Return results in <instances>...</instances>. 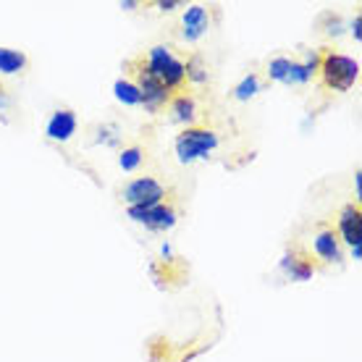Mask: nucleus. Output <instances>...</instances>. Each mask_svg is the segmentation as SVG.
I'll return each mask as SVG.
<instances>
[{
    "label": "nucleus",
    "instance_id": "obj_19",
    "mask_svg": "<svg viewBox=\"0 0 362 362\" xmlns=\"http://www.w3.org/2000/svg\"><path fill=\"white\" fill-rule=\"evenodd\" d=\"M289 66H291V58H286V55H279V58H271L268 61V79L271 82H286V76H289Z\"/></svg>",
    "mask_w": 362,
    "mask_h": 362
},
{
    "label": "nucleus",
    "instance_id": "obj_20",
    "mask_svg": "<svg viewBox=\"0 0 362 362\" xmlns=\"http://www.w3.org/2000/svg\"><path fill=\"white\" fill-rule=\"evenodd\" d=\"M98 142H103V145H108V147H116L118 145V127H113V124H103V127L98 129Z\"/></svg>",
    "mask_w": 362,
    "mask_h": 362
},
{
    "label": "nucleus",
    "instance_id": "obj_9",
    "mask_svg": "<svg viewBox=\"0 0 362 362\" xmlns=\"http://www.w3.org/2000/svg\"><path fill=\"white\" fill-rule=\"evenodd\" d=\"M313 252L320 257L323 263H344V250H341V239L336 234V228L331 223H320L313 236Z\"/></svg>",
    "mask_w": 362,
    "mask_h": 362
},
{
    "label": "nucleus",
    "instance_id": "obj_8",
    "mask_svg": "<svg viewBox=\"0 0 362 362\" xmlns=\"http://www.w3.org/2000/svg\"><path fill=\"white\" fill-rule=\"evenodd\" d=\"M279 268L286 279L302 284V281H310L320 271V260H315L305 247H289V250L284 252V257H281Z\"/></svg>",
    "mask_w": 362,
    "mask_h": 362
},
{
    "label": "nucleus",
    "instance_id": "obj_6",
    "mask_svg": "<svg viewBox=\"0 0 362 362\" xmlns=\"http://www.w3.org/2000/svg\"><path fill=\"white\" fill-rule=\"evenodd\" d=\"M121 197H124L129 208H147V205H158V202L173 197V192L165 189L163 184L153 179V176H139V179L129 181L124 187Z\"/></svg>",
    "mask_w": 362,
    "mask_h": 362
},
{
    "label": "nucleus",
    "instance_id": "obj_12",
    "mask_svg": "<svg viewBox=\"0 0 362 362\" xmlns=\"http://www.w3.org/2000/svg\"><path fill=\"white\" fill-rule=\"evenodd\" d=\"M317 69H320V50H305V58L302 61H294L291 58L289 66V76H286V87H302L308 84L310 79L317 76Z\"/></svg>",
    "mask_w": 362,
    "mask_h": 362
},
{
    "label": "nucleus",
    "instance_id": "obj_18",
    "mask_svg": "<svg viewBox=\"0 0 362 362\" xmlns=\"http://www.w3.org/2000/svg\"><path fill=\"white\" fill-rule=\"evenodd\" d=\"M142 158H145V150L142 147H124L121 150V155H118V165L124 168V171H136L139 165H142Z\"/></svg>",
    "mask_w": 362,
    "mask_h": 362
},
{
    "label": "nucleus",
    "instance_id": "obj_5",
    "mask_svg": "<svg viewBox=\"0 0 362 362\" xmlns=\"http://www.w3.org/2000/svg\"><path fill=\"white\" fill-rule=\"evenodd\" d=\"M127 216L150 231H171L179 221V210L173 205V197H168L158 205H147V208H127Z\"/></svg>",
    "mask_w": 362,
    "mask_h": 362
},
{
    "label": "nucleus",
    "instance_id": "obj_25",
    "mask_svg": "<svg viewBox=\"0 0 362 362\" xmlns=\"http://www.w3.org/2000/svg\"><path fill=\"white\" fill-rule=\"evenodd\" d=\"M118 6H121L124 11H134V8H139V3H136V0H121Z\"/></svg>",
    "mask_w": 362,
    "mask_h": 362
},
{
    "label": "nucleus",
    "instance_id": "obj_14",
    "mask_svg": "<svg viewBox=\"0 0 362 362\" xmlns=\"http://www.w3.org/2000/svg\"><path fill=\"white\" fill-rule=\"evenodd\" d=\"M184 74H187V84H205L210 79V71H208V61H205V55L202 53H189L187 55V61H184Z\"/></svg>",
    "mask_w": 362,
    "mask_h": 362
},
{
    "label": "nucleus",
    "instance_id": "obj_11",
    "mask_svg": "<svg viewBox=\"0 0 362 362\" xmlns=\"http://www.w3.org/2000/svg\"><path fill=\"white\" fill-rule=\"evenodd\" d=\"M210 29V11L205 6H189L181 16V37L187 42H197L208 35Z\"/></svg>",
    "mask_w": 362,
    "mask_h": 362
},
{
    "label": "nucleus",
    "instance_id": "obj_10",
    "mask_svg": "<svg viewBox=\"0 0 362 362\" xmlns=\"http://www.w3.org/2000/svg\"><path fill=\"white\" fill-rule=\"evenodd\" d=\"M168 113H171V121L173 124H181L184 129L189 127H197V118H199V105H197V98L192 95V92H176L168 103Z\"/></svg>",
    "mask_w": 362,
    "mask_h": 362
},
{
    "label": "nucleus",
    "instance_id": "obj_24",
    "mask_svg": "<svg viewBox=\"0 0 362 362\" xmlns=\"http://www.w3.org/2000/svg\"><path fill=\"white\" fill-rule=\"evenodd\" d=\"M11 105V98H8V92H6V87L0 84V110H6Z\"/></svg>",
    "mask_w": 362,
    "mask_h": 362
},
{
    "label": "nucleus",
    "instance_id": "obj_2",
    "mask_svg": "<svg viewBox=\"0 0 362 362\" xmlns=\"http://www.w3.org/2000/svg\"><path fill=\"white\" fill-rule=\"evenodd\" d=\"M142 61H145L147 71L153 74L158 82L163 84L165 90L176 95V92H184L187 90V74H184V61H181L179 55L173 53V47L168 45H155L150 47L145 55H142Z\"/></svg>",
    "mask_w": 362,
    "mask_h": 362
},
{
    "label": "nucleus",
    "instance_id": "obj_7",
    "mask_svg": "<svg viewBox=\"0 0 362 362\" xmlns=\"http://www.w3.org/2000/svg\"><path fill=\"white\" fill-rule=\"evenodd\" d=\"M336 234L341 245L352 250L354 260H362V208L357 202H346L336 218Z\"/></svg>",
    "mask_w": 362,
    "mask_h": 362
},
{
    "label": "nucleus",
    "instance_id": "obj_23",
    "mask_svg": "<svg viewBox=\"0 0 362 362\" xmlns=\"http://www.w3.org/2000/svg\"><path fill=\"white\" fill-rule=\"evenodd\" d=\"M352 35H354V40H357V42L362 40V16H360V13H357V16H354V21H352Z\"/></svg>",
    "mask_w": 362,
    "mask_h": 362
},
{
    "label": "nucleus",
    "instance_id": "obj_17",
    "mask_svg": "<svg viewBox=\"0 0 362 362\" xmlns=\"http://www.w3.org/2000/svg\"><path fill=\"white\" fill-rule=\"evenodd\" d=\"M263 90V82H260V76L257 74H247L242 82L234 87V98L242 100V103H247V100H252L257 92Z\"/></svg>",
    "mask_w": 362,
    "mask_h": 362
},
{
    "label": "nucleus",
    "instance_id": "obj_21",
    "mask_svg": "<svg viewBox=\"0 0 362 362\" xmlns=\"http://www.w3.org/2000/svg\"><path fill=\"white\" fill-rule=\"evenodd\" d=\"M360 197H362V171L357 168L354 171V202L360 205Z\"/></svg>",
    "mask_w": 362,
    "mask_h": 362
},
{
    "label": "nucleus",
    "instance_id": "obj_22",
    "mask_svg": "<svg viewBox=\"0 0 362 362\" xmlns=\"http://www.w3.org/2000/svg\"><path fill=\"white\" fill-rule=\"evenodd\" d=\"M155 6H158V8H160V11H176V8H181V3H179V0H158Z\"/></svg>",
    "mask_w": 362,
    "mask_h": 362
},
{
    "label": "nucleus",
    "instance_id": "obj_3",
    "mask_svg": "<svg viewBox=\"0 0 362 362\" xmlns=\"http://www.w3.org/2000/svg\"><path fill=\"white\" fill-rule=\"evenodd\" d=\"M124 69H127L129 79H132V82L136 84V90H139V98H142V103H139V105H145V110L150 113V116H158L163 108H168V103H171L173 95L165 90L158 79H155L153 74L147 71L142 55L129 58L127 64H124Z\"/></svg>",
    "mask_w": 362,
    "mask_h": 362
},
{
    "label": "nucleus",
    "instance_id": "obj_16",
    "mask_svg": "<svg viewBox=\"0 0 362 362\" xmlns=\"http://www.w3.org/2000/svg\"><path fill=\"white\" fill-rule=\"evenodd\" d=\"M113 95H116L118 103H124V105H139L142 98H139V90H136V84L129 79V76H121L113 82Z\"/></svg>",
    "mask_w": 362,
    "mask_h": 362
},
{
    "label": "nucleus",
    "instance_id": "obj_1",
    "mask_svg": "<svg viewBox=\"0 0 362 362\" xmlns=\"http://www.w3.org/2000/svg\"><path fill=\"white\" fill-rule=\"evenodd\" d=\"M320 84L331 92H349L360 79V61L331 47H320Z\"/></svg>",
    "mask_w": 362,
    "mask_h": 362
},
{
    "label": "nucleus",
    "instance_id": "obj_13",
    "mask_svg": "<svg viewBox=\"0 0 362 362\" xmlns=\"http://www.w3.org/2000/svg\"><path fill=\"white\" fill-rule=\"evenodd\" d=\"M45 134H47V139H53V142H69V139L76 134V113L69 108L53 110V116L47 118Z\"/></svg>",
    "mask_w": 362,
    "mask_h": 362
},
{
    "label": "nucleus",
    "instance_id": "obj_4",
    "mask_svg": "<svg viewBox=\"0 0 362 362\" xmlns=\"http://www.w3.org/2000/svg\"><path fill=\"white\" fill-rule=\"evenodd\" d=\"M221 139L213 129L208 127H189V129H181L179 136H176V158L179 163H194L199 158H208L213 150H218Z\"/></svg>",
    "mask_w": 362,
    "mask_h": 362
},
{
    "label": "nucleus",
    "instance_id": "obj_15",
    "mask_svg": "<svg viewBox=\"0 0 362 362\" xmlns=\"http://www.w3.org/2000/svg\"><path fill=\"white\" fill-rule=\"evenodd\" d=\"M27 69V55L21 50L0 47V74H18Z\"/></svg>",
    "mask_w": 362,
    "mask_h": 362
}]
</instances>
